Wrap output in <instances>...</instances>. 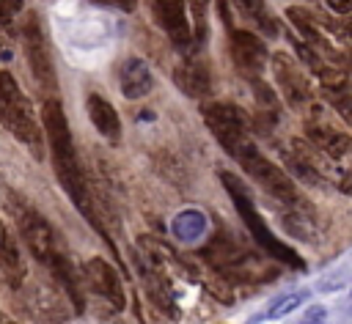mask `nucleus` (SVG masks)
Here are the masks:
<instances>
[{"label": "nucleus", "mask_w": 352, "mask_h": 324, "mask_svg": "<svg viewBox=\"0 0 352 324\" xmlns=\"http://www.w3.org/2000/svg\"><path fill=\"white\" fill-rule=\"evenodd\" d=\"M41 132L47 135V143H50V151H52V167H55V176L63 187V192L72 198V203L77 206V211L99 231H102V222H99V214H96V206H94V198H91V189H88V178H85V170L77 159V151H74V140H72V129H69V121H66V113H63V104L58 99H44L41 104Z\"/></svg>", "instance_id": "obj_1"}, {"label": "nucleus", "mask_w": 352, "mask_h": 324, "mask_svg": "<svg viewBox=\"0 0 352 324\" xmlns=\"http://www.w3.org/2000/svg\"><path fill=\"white\" fill-rule=\"evenodd\" d=\"M223 148H226V151L242 165V170H245L258 187H264L275 200H280V203H286L289 209L300 211L297 206H302V198H300L294 181L289 178V173H286L283 167H278L275 162H270V159L256 148V143H253L248 135H236V137L226 140Z\"/></svg>", "instance_id": "obj_2"}, {"label": "nucleus", "mask_w": 352, "mask_h": 324, "mask_svg": "<svg viewBox=\"0 0 352 324\" xmlns=\"http://www.w3.org/2000/svg\"><path fill=\"white\" fill-rule=\"evenodd\" d=\"M0 121L36 159H44L41 121H38L30 99L22 93L19 82L6 69H0Z\"/></svg>", "instance_id": "obj_3"}, {"label": "nucleus", "mask_w": 352, "mask_h": 324, "mask_svg": "<svg viewBox=\"0 0 352 324\" xmlns=\"http://www.w3.org/2000/svg\"><path fill=\"white\" fill-rule=\"evenodd\" d=\"M0 200H3L6 211L14 217L22 242L28 244V250L33 253V258H36L38 264L47 266L60 250H66V247L60 244L58 233L52 231V225L41 217V211H38L33 203H28L16 189L0 184Z\"/></svg>", "instance_id": "obj_4"}, {"label": "nucleus", "mask_w": 352, "mask_h": 324, "mask_svg": "<svg viewBox=\"0 0 352 324\" xmlns=\"http://www.w3.org/2000/svg\"><path fill=\"white\" fill-rule=\"evenodd\" d=\"M220 181L226 184V192L231 195V200H234V206H236V211H239L245 228H248L250 236L256 239V244H258L267 255H272V258H278V261H283V264H289V266H294V269H302L305 261H302L286 242H280V239L267 228V222H264L261 214L256 211V206H253L248 189L242 187V181H239L234 173H228V170H220Z\"/></svg>", "instance_id": "obj_5"}, {"label": "nucleus", "mask_w": 352, "mask_h": 324, "mask_svg": "<svg viewBox=\"0 0 352 324\" xmlns=\"http://www.w3.org/2000/svg\"><path fill=\"white\" fill-rule=\"evenodd\" d=\"M19 33H22V44H25V55H28V66H30L33 80L38 82V88L44 93H50V99H55L58 77H55V63H52V52H50L47 33L41 27V19L36 14H28Z\"/></svg>", "instance_id": "obj_6"}, {"label": "nucleus", "mask_w": 352, "mask_h": 324, "mask_svg": "<svg viewBox=\"0 0 352 324\" xmlns=\"http://www.w3.org/2000/svg\"><path fill=\"white\" fill-rule=\"evenodd\" d=\"M305 135L311 140V146L333 165H352V137L338 132L336 126H330L322 118H308L305 121Z\"/></svg>", "instance_id": "obj_7"}, {"label": "nucleus", "mask_w": 352, "mask_h": 324, "mask_svg": "<svg viewBox=\"0 0 352 324\" xmlns=\"http://www.w3.org/2000/svg\"><path fill=\"white\" fill-rule=\"evenodd\" d=\"M228 44H231L234 63H236V69L248 77V82L258 80V71L264 69V63H267V58H270L264 38H258V36L250 33V30H231Z\"/></svg>", "instance_id": "obj_8"}, {"label": "nucleus", "mask_w": 352, "mask_h": 324, "mask_svg": "<svg viewBox=\"0 0 352 324\" xmlns=\"http://www.w3.org/2000/svg\"><path fill=\"white\" fill-rule=\"evenodd\" d=\"M151 11H154V19L160 22V27L168 33V38L184 49V58H192V33H190V22H187V11H184V3L179 0H157L151 3Z\"/></svg>", "instance_id": "obj_9"}, {"label": "nucleus", "mask_w": 352, "mask_h": 324, "mask_svg": "<svg viewBox=\"0 0 352 324\" xmlns=\"http://www.w3.org/2000/svg\"><path fill=\"white\" fill-rule=\"evenodd\" d=\"M82 272H85V280L91 283V288L113 308V310H124L126 308V294H124V286H121V277L118 272L99 255L88 258L82 264Z\"/></svg>", "instance_id": "obj_10"}, {"label": "nucleus", "mask_w": 352, "mask_h": 324, "mask_svg": "<svg viewBox=\"0 0 352 324\" xmlns=\"http://www.w3.org/2000/svg\"><path fill=\"white\" fill-rule=\"evenodd\" d=\"M272 71H275V80H278V85H280V91H283V96H286V102L292 107L311 104V99H314L311 82L286 52H275L272 55Z\"/></svg>", "instance_id": "obj_11"}, {"label": "nucleus", "mask_w": 352, "mask_h": 324, "mask_svg": "<svg viewBox=\"0 0 352 324\" xmlns=\"http://www.w3.org/2000/svg\"><path fill=\"white\" fill-rule=\"evenodd\" d=\"M28 277V269H25V261H22V253L8 231V225L0 220V280L8 286V288H19Z\"/></svg>", "instance_id": "obj_12"}, {"label": "nucleus", "mask_w": 352, "mask_h": 324, "mask_svg": "<svg viewBox=\"0 0 352 324\" xmlns=\"http://www.w3.org/2000/svg\"><path fill=\"white\" fill-rule=\"evenodd\" d=\"M85 107H88V118H91V124L96 126V132H99L110 146H118V143H121V118H118L116 107H113L102 93H88Z\"/></svg>", "instance_id": "obj_13"}, {"label": "nucleus", "mask_w": 352, "mask_h": 324, "mask_svg": "<svg viewBox=\"0 0 352 324\" xmlns=\"http://www.w3.org/2000/svg\"><path fill=\"white\" fill-rule=\"evenodd\" d=\"M151 85H154V77H151V69L146 66V60L129 55L118 69V88H121L124 99H143L151 91Z\"/></svg>", "instance_id": "obj_14"}, {"label": "nucleus", "mask_w": 352, "mask_h": 324, "mask_svg": "<svg viewBox=\"0 0 352 324\" xmlns=\"http://www.w3.org/2000/svg\"><path fill=\"white\" fill-rule=\"evenodd\" d=\"M173 82L192 99H206L212 93V82H209V71L192 60V58H184L176 69H173Z\"/></svg>", "instance_id": "obj_15"}, {"label": "nucleus", "mask_w": 352, "mask_h": 324, "mask_svg": "<svg viewBox=\"0 0 352 324\" xmlns=\"http://www.w3.org/2000/svg\"><path fill=\"white\" fill-rule=\"evenodd\" d=\"M170 231H173V236H176L179 242L195 244V242H201V239L206 236V231H209V217H206L204 209H184V211H179V214L173 217Z\"/></svg>", "instance_id": "obj_16"}, {"label": "nucleus", "mask_w": 352, "mask_h": 324, "mask_svg": "<svg viewBox=\"0 0 352 324\" xmlns=\"http://www.w3.org/2000/svg\"><path fill=\"white\" fill-rule=\"evenodd\" d=\"M204 113V121L206 126H231V129H239V132H248L250 121H248V113L231 102H209L201 107Z\"/></svg>", "instance_id": "obj_17"}, {"label": "nucleus", "mask_w": 352, "mask_h": 324, "mask_svg": "<svg viewBox=\"0 0 352 324\" xmlns=\"http://www.w3.org/2000/svg\"><path fill=\"white\" fill-rule=\"evenodd\" d=\"M280 159H283V165H286V170H292L300 181H305V184H311V187H322L324 184V176H319L311 165H305L292 148L286 151V148H280Z\"/></svg>", "instance_id": "obj_18"}, {"label": "nucleus", "mask_w": 352, "mask_h": 324, "mask_svg": "<svg viewBox=\"0 0 352 324\" xmlns=\"http://www.w3.org/2000/svg\"><path fill=\"white\" fill-rule=\"evenodd\" d=\"M236 8H245V14L267 33V36H278V30H275V22L270 19V14H267V5H261V3H250V0H242V3H236Z\"/></svg>", "instance_id": "obj_19"}, {"label": "nucleus", "mask_w": 352, "mask_h": 324, "mask_svg": "<svg viewBox=\"0 0 352 324\" xmlns=\"http://www.w3.org/2000/svg\"><path fill=\"white\" fill-rule=\"evenodd\" d=\"M302 297L305 294H289V297H278L272 305H270V310H267V319H283V316H289L300 302H302Z\"/></svg>", "instance_id": "obj_20"}, {"label": "nucleus", "mask_w": 352, "mask_h": 324, "mask_svg": "<svg viewBox=\"0 0 352 324\" xmlns=\"http://www.w3.org/2000/svg\"><path fill=\"white\" fill-rule=\"evenodd\" d=\"M322 93H324L327 102L338 110V115H341L346 124H352V96L344 93V91H324V88H322Z\"/></svg>", "instance_id": "obj_21"}, {"label": "nucleus", "mask_w": 352, "mask_h": 324, "mask_svg": "<svg viewBox=\"0 0 352 324\" xmlns=\"http://www.w3.org/2000/svg\"><path fill=\"white\" fill-rule=\"evenodd\" d=\"M250 85H253V93H256V99H258L261 107H267V110H275V107H278V99H275V93H272V88H270L267 82L253 80Z\"/></svg>", "instance_id": "obj_22"}, {"label": "nucleus", "mask_w": 352, "mask_h": 324, "mask_svg": "<svg viewBox=\"0 0 352 324\" xmlns=\"http://www.w3.org/2000/svg\"><path fill=\"white\" fill-rule=\"evenodd\" d=\"M19 11H22L19 0H0V27H8Z\"/></svg>", "instance_id": "obj_23"}, {"label": "nucleus", "mask_w": 352, "mask_h": 324, "mask_svg": "<svg viewBox=\"0 0 352 324\" xmlns=\"http://www.w3.org/2000/svg\"><path fill=\"white\" fill-rule=\"evenodd\" d=\"M336 181H338V189H341L344 195H352V165L344 167V170L336 176Z\"/></svg>", "instance_id": "obj_24"}, {"label": "nucleus", "mask_w": 352, "mask_h": 324, "mask_svg": "<svg viewBox=\"0 0 352 324\" xmlns=\"http://www.w3.org/2000/svg\"><path fill=\"white\" fill-rule=\"evenodd\" d=\"M330 11H338V14H352V3L349 0H327L324 3Z\"/></svg>", "instance_id": "obj_25"}, {"label": "nucleus", "mask_w": 352, "mask_h": 324, "mask_svg": "<svg viewBox=\"0 0 352 324\" xmlns=\"http://www.w3.org/2000/svg\"><path fill=\"white\" fill-rule=\"evenodd\" d=\"M322 319H324V308H311L308 313H305V321L302 324H322Z\"/></svg>", "instance_id": "obj_26"}, {"label": "nucleus", "mask_w": 352, "mask_h": 324, "mask_svg": "<svg viewBox=\"0 0 352 324\" xmlns=\"http://www.w3.org/2000/svg\"><path fill=\"white\" fill-rule=\"evenodd\" d=\"M341 60H344V63H346V69L352 71V47H346V49L341 52Z\"/></svg>", "instance_id": "obj_27"}, {"label": "nucleus", "mask_w": 352, "mask_h": 324, "mask_svg": "<svg viewBox=\"0 0 352 324\" xmlns=\"http://www.w3.org/2000/svg\"><path fill=\"white\" fill-rule=\"evenodd\" d=\"M0 58H3V60H8V58H11V52L3 47V41H0Z\"/></svg>", "instance_id": "obj_28"}, {"label": "nucleus", "mask_w": 352, "mask_h": 324, "mask_svg": "<svg viewBox=\"0 0 352 324\" xmlns=\"http://www.w3.org/2000/svg\"><path fill=\"white\" fill-rule=\"evenodd\" d=\"M344 30H346V36H349V38H352V16H349V19H346V25H344Z\"/></svg>", "instance_id": "obj_29"}, {"label": "nucleus", "mask_w": 352, "mask_h": 324, "mask_svg": "<svg viewBox=\"0 0 352 324\" xmlns=\"http://www.w3.org/2000/svg\"><path fill=\"white\" fill-rule=\"evenodd\" d=\"M6 324H14V321H11V319H8V321H6Z\"/></svg>", "instance_id": "obj_30"}]
</instances>
